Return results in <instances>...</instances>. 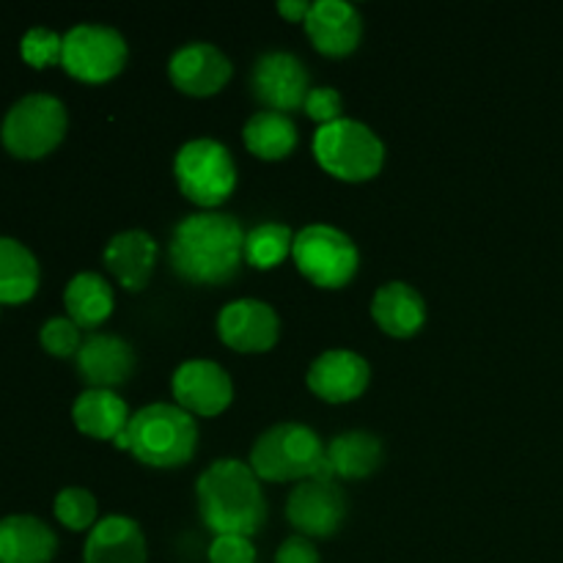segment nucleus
I'll return each instance as SVG.
<instances>
[{
  "instance_id": "0eeeda50",
  "label": "nucleus",
  "mask_w": 563,
  "mask_h": 563,
  "mask_svg": "<svg viewBox=\"0 0 563 563\" xmlns=\"http://www.w3.org/2000/svg\"><path fill=\"white\" fill-rule=\"evenodd\" d=\"M69 115L64 102L53 93H27L16 99L0 126V141L5 152L20 159L47 157L64 141Z\"/></svg>"
},
{
  "instance_id": "412c9836",
  "label": "nucleus",
  "mask_w": 563,
  "mask_h": 563,
  "mask_svg": "<svg viewBox=\"0 0 563 563\" xmlns=\"http://www.w3.org/2000/svg\"><path fill=\"white\" fill-rule=\"evenodd\" d=\"M58 550V537L44 520L11 515L0 520V563H49Z\"/></svg>"
},
{
  "instance_id": "ddd939ff",
  "label": "nucleus",
  "mask_w": 563,
  "mask_h": 563,
  "mask_svg": "<svg viewBox=\"0 0 563 563\" xmlns=\"http://www.w3.org/2000/svg\"><path fill=\"white\" fill-rule=\"evenodd\" d=\"M218 335L231 350L245 352V355H262L278 344L280 319L269 302L242 297L220 311Z\"/></svg>"
},
{
  "instance_id": "2f4dec72",
  "label": "nucleus",
  "mask_w": 563,
  "mask_h": 563,
  "mask_svg": "<svg viewBox=\"0 0 563 563\" xmlns=\"http://www.w3.org/2000/svg\"><path fill=\"white\" fill-rule=\"evenodd\" d=\"M209 563H256V548L245 537H214Z\"/></svg>"
},
{
  "instance_id": "f257e3e1",
  "label": "nucleus",
  "mask_w": 563,
  "mask_h": 563,
  "mask_svg": "<svg viewBox=\"0 0 563 563\" xmlns=\"http://www.w3.org/2000/svg\"><path fill=\"white\" fill-rule=\"evenodd\" d=\"M245 236L240 220L229 212L187 214L170 234V267L187 284H229L245 264Z\"/></svg>"
},
{
  "instance_id": "1a4fd4ad",
  "label": "nucleus",
  "mask_w": 563,
  "mask_h": 563,
  "mask_svg": "<svg viewBox=\"0 0 563 563\" xmlns=\"http://www.w3.org/2000/svg\"><path fill=\"white\" fill-rule=\"evenodd\" d=\"M126 55H130V49H126L124 36L115 27L82 22V25L66 31L60 66L75 80L99 86V82H108L115 75H121V69L126 66Z\"/></svg>"
},
{
  "instance_id": "c756f323",
  "label": "nucleus",
  "mask_w": 563,
  "mask_h": 563,
  "mask_svg": "<svg viewBox=\"0 0 563 563\" xmlns=\"http://www.w3.org/2000/svg\"><path fill=\"white\" fill-rule=\"evenodd\" d=\"M44 352H49L53 357H75L82 346L80 328L71 322L69 317H53L42 324V333H38Z\"/></svg>"
},
{
  "instance_id": "cd10ccee",
  "label": "nucleus",
  "mask_w": 563,
  "mask_h": 563,
  "mask_svg": "<svg viewBox=\"0 0 563 563\" xmlns=\"http://www.w3.org/2000/svg\"><path fill=\"white\" fill-rule=\"evenodd\" d=\"M55 517L69 531L82 533L97 526V498L82 487H66L55 495Z\"/></svg>"
},
{
  "instance_id": "72a5a7b5",
  "label": "nucleus",
  "mask_w": 563,
  "mask_h": 563,
  "mask_svg": "<svg viewBox=\"0 0 563 563\" xmlns=\"http://www.w3.org/2000/svg\"><path fill=\"white\" fill-rule=\"evenodd\" d=\"M308 11H311L308 0H280L278 3V14L286 16L289 22H306Z\"/></svg>"
},
{
  "instance_id": "a211bd4d",
  "label": "nucleus",
  "mask_w": 563,
  "mask_h": 563,
  "mask_svg": "<svg viewBox=\"0 0 563 563\" xmlns=\"http://www.w3.org/2000/svg\"><path fill=\"white\" fill-rule=\"evenodd\" d=\"M157 242L141 229H130L115 234L104 247V267L126 291H143L157 267Z\"/></svg>"
},
{
  "instance_id": "f8f14e48",
  "label": "nucleus",
  "mask_w": 563,
  "mask_h": 563,
  "mask_svg": "<svg viewBox=\"0 0 563 563\" xmlns=\"http://www.w3.org/2000/svg\"><path fill=\"white\" fill-rule=\"evenodd\" d=\"M176 405L192 418H214L229 410L234 399V383L229 372L214 361H187L181 363L170 379Z\"/></svg>"
},
{
  "instance_id": "9b49d317",
  "label": "nucleus",
  "mask_w": 563,
  "mask_h": 563,
  "mask_svg": "<svg viewBox=\"0 0 563 563\" xmlns=\"http://www.w3.org/2000/svg\"><path fill=\"white\" fill-rule=\"evenodd\" d=\"M346 504L344 489L335 482H319V478H306L297 484L286 504V517L291 528L306 539H328L344 526Z\"/></svg>"
},
{
  "instance_id": "9d476101",
  "label": "nucleus",
  "mask_w": 563,
  "mask_h": 563,
  "mask_svg": "<svg viewBox=\"0 0 563 563\" xmlns=\"http://www.w3.org/2000/svg\"><path fill=\"white\" fill-rule=\"evenodd\" d=\"M251 91L258 104L275 113H295L306 108L311 93V75L297 55L273 49L258 55L251 71Z\"/></svg>"
},
{
  "instance_id": "a878e982",
  "label": "nucleus",
  "mask_w": 563,
  "mask_h": 563,
  "mask_svg": "<svg viewBox=\"0 0 563 563\" xmlns=\"http://www.w3.org/2000/svg\"><path fill=\"white\" fill-rule=\"evenodd\" d=\"M38 262L20 240L0 236V302L20 306L38 289Z\"/></svg>"
},
{
  "instance_id": "393cba45",
  "label": "nucleus",
  "mask_w": 563,
  "mask_h": 563,
  "mask_svg": "<svg viewBox=\"0 0 563 563\" xmlns=\"http://www.w3.org/2000/svg\"><path fill=\"white\" fill-rule=\"evenodd\" d=\"M242 137H245L247 152L258 159H267V163L286 159L300 143L295 121L284 113H275V110L253 113L242 130Z\"/></svg>"
},
{
  "instance_id": "2eb2a0df",
  "label": "nucleus",
  "mask_w": 563,
  "mask_h": 563,
  "mask_svg": "<svg viewBox=\"0 0 563 563\" xmlns=\"http://www.w3.org/2000/svg\"><path fill=\"white\" fill-rule=\"evenodd\" d=\"M231 75V60L209 42L185 44L168 60L170 82L187 97H212L229 86Z\"/></svg>"
},
{
  "instance_id": "423d86ee",
  "label": "nucleus",
  "mask_w": 563,
  "mask_h": 563,
  "mask_svg": "<svg viewBox=\"0 0 563 563\" xmlns=\"http://www.w3.org/2000/svg\"><path fill=\"white\" fill-rule=\"evenodd\" d=\"M174 176L181 196L203 212H214L236 190V163L229 146L214 137H196L176 152Z\"/></svg>"
},
{
  "instance_id": "473e14b6",
  "label": "nucleus",
  "mask_w": 563,
  "mask_h": 563,
  "mask_svg": "<svg viewBox=\"0 0 563 563\" xmlns=\"http://www.w3.org/2000/svg\"><path fill=\"white\" fill-rule=\"evenodd\" d=\"M275 563H322L317 548L306 537H289L275 553Z\"/></svg>"
},
{
  "instance_id": "5701e85b",
  "label": "nucleus",
  "mask_w": 563,
  "mask_h": 563,
  "mask_svg": "<svg viewBox=\"0 0 563 563\" xmlns=\"http://www.w3.org/2000/svg\"><path fill=\"white\" fill-rule=\"evenodd\" d=\"M64 306L80 330H97L113 313V286L99 273H77L66 284Z\"/></svg>"
},
{
  "instance_id": "4468645a",
  "label": "nucleus",
  "mask_w": 563,
  "mask_h": 563,
  "mask_svg": "<svg viewBox=\"0 0 563 563\" xmlns=\"http://www.w3.org/2000/svg\"><path fill=\"white\" fill-rule=\"evenodd\" d=\"M306 383L313 396L328 405H346L366 394L372 383V366L352 350H328L311 363Z\"/></svg>"
},
{
  "instance_id": "b1692460",
  "label": "nucleus",
  "mask_w": 563,
  "mask_h": 563,
  "mask_svg": "<svg viewBox=\"0 0 563 563\" xmlns=\"http://www.w3.org/2000/svg\"><path fill=\"white\" fill-rule=\"evenodd\" d=\"M383 460V440L372 432H361V429L339 434L328 445V462L333 467L335 478H346V482L368 478L372 473L379 471Z\"/></svg>"
},
{
  "instance_id": "aec40b11",
  "label": "nucleus",
  "mask_w": 563,
  "mask_h": 563,
  "mask_svg": "<svg viewBox=\"0 0 563 563\" xmlns=\"http://www.w3.org/2000/svg\"><path fill=\"white\" fill-rule=\"evenodd\" d=\"M82 563H146V537L130 517L110 515L88 531Z\"/></svg>"
},
{
  "instance_id": "6ab92c4d",
  "label": "nucleus",
  "mask_w": 563,
  "mask_h": 563,
  "mask_svg": "<svg viewBox=\"0 0 563 563\" xmlns=\"http://www.w3.org/2000/svg\"><path fill=\"white\" fill-rule=\"evenodd\" d=\"M372 317L385 335L412 339L427 324V302L416 286L405 280L383 284L372 297Z\"/></svg>"
},
{
  "instance_id": "6e6552de",
  "label": "nucleus",
  "mask_w": 563,
  "mask_h": 563,
  "mask_svg": "<svg viewBox=\"0 0 563 563\" xmlns=\"http://www.w3.org/2000/svg\"><path fill=\"white\" fill-rule=\"evenodd\" d=\"M291 258L302 278L319 289H344L361 267V253L352 236L328 223H311L297 231Z\"/></svg>"
},
{
  "instance_id": "f03ea898",
  "label": "nucleus",
  "mask_w": 563,
  "mask_h": 563,
  "mask_svg": "<svg viewBox=\"0 0 563 563\" xmlns=\"http://www.w3.org/2000/svg\"><path fill=\"white\" fill-rule=\"evenodd\" d=\"M198 515L214 537H256L267 522V498L251 465L218 460L196 484Z\"/></svg>"
},
{
  "instance_id": "4be33fe9",
  "label": "nucleus",
  "mask_w": 563,
  "mask_h": 563,
  "mask_svg": "<svg viewBox=\"0 0 563 563\" xmlns=\"http://www.w3.org/2000/svg\"><path fill=\"white\" fill-rule=\"evenodd\" d=\"M130 418V407L115 390L88 388L71 405V421L91 440H119Z\"/></svg>"
},
{
  "instance_id": "bb28decb",
  "label": "nucleus",
  "mask_w": 563,
  "mask_h": 563,
  "mask_svg": "<svg viewBox=\"0 0 563 563\" xmlns=\"http://www.w3.org/2000/svg\"><path fill=\"white\" fill-rule=\"evenodd\" d=\"M295 231L284 223H262L247 231L245 264L256 269H275L291 256Z\"/></svg>"
},
{
  "instance_id": "f3484780",
  "label": "nucleus",
  "mask_w": 563,
  "mask_h": 563,
  "mask_svg": "<svg viewBox=\"0 0 563 563\" xmlns=\"http://www.w3.org/2000/svg\"><path fill=\"white\" fill-rule=\"evenodd\" d=\"M306 33L313 47L328 58L355 53L363 38L361 11L346 0H317L306 16Z\"/></svg>"
},
{
  "instance_id": "7ed1b4c3",
  "label": "nucleus",
  "mask_w": 563,
  "mask_h": 563,
  "mask_svg": "<svg viewBox=\"0 0 563 563\" xmlns=\"http://www.w3.org/2000/svg\"><path fill=\"white\" fill-rule=\"evenodd\" d=\"M115 445L130 451L141 465L170 471V467L187 465L196 456L198 423L179 405L154 401L132 412Z\"/></svg>"
},
{
  "instance_id": "c85d7f7f",
  "label": "nucleus",
  "mask_w": 563,
  "mask_h": 563,
  "mask_svg": "<svg viewBox=\"0 0 563 563\" xmlns=\"http://www.w3.org/2000/svg\"><path fill=\"white\" fill-rule=\"evenodd\" d=\"M22 60L33 69H47V66L60 64V53H64V36H58L49 27H31L20 42Z\"/></svg>"
},
{
  "instance_id": "7c9ffc66",
  "label": "nucleus",
  "mask_w": 563,
  "mask_h": 563,
  "mask_svg": "<svg viewBox=\"0 0 563 563\" xmlns=\"http://www.w3.org/2000/svg\"><path fill=\"white\" fill-rule=\"evenodd\" d=\"M302 110H306L308 119L317 121L319 126L344 119V115H341V93L330 86L311 88V93H308L306 99V108Z\"/></svg>"
},
{
  "instance_id": "20e7f679",
  "label": "nucleus",
  "mask_w": 563,
  "mask_h": 563,
  "mask_svg": "<svg viewBox=\"0 0 563 563\" xmlns=\"http://www.w3.org/2000/svg\"><path fill=\"white\" fill-rule=\"evenodd\" d=\"M324 454L328 449L311 427L286 421L258 434L247 465L256 473L258 482H306V478H313Z\"/></svg>"
},
{
  "instance_id": "dca6fc26",
  "label": "nucleus",
  "mask_w": 563,
  "mask_h": 563,
  "mask_svg": "<svg viewBox=\"0 0 563 563\" xmlns=\"http://www.w3.org/2000/svg\"><path fill=\"white\" fill-rule=\"evenodd\" d=\"M75 363L77 374L88 388L113 390L130 383V377L135 374V350L121 335L93 333L82 341Z\"/></svg>"
},
{
  "instance_id": "39448f33",
  "label": "nucleus",
  "mask_w": 563,
  "mask_h": 563,
  "mask_svg": "<svg viewBox=\"0 0 563 563\" xmlns=\"http://www.w3.org/2000/svg\"><path fill=\"white\" fill-rule=\"evenodd\" d=\"M313 157L333 179L361 185L374 179L385 165V143L357 119H339L319 126L313 135Z\"/></svg>"
}]
</instances>
